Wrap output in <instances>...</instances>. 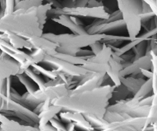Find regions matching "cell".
<instances>
[{
  "label": "cell",
  "instance_id": "cell-10",
  "mask_svg": "<svg viewBox=\"0 0 157 131\" xmlns=\"http://www.w3.org/2000/svg\"><path fill=\"white\" fill-rule=\"evenodd\" d=\"M43 63L50 64L58 71L63 72L69 76H71L74 80L79 81L87 74V71L82 67V65L74 64L70 62L58 58L53 55H47Z\"/></svg>",
  "mask_w": 157,
  "mask_h": 131
},
{
  "label": "cell",
  "instance_id": "cell-7",
  "mask_svg": "<svg viewBox=\"0 0 157 131\" xmlns=\"http://www.w3.org/2000/svg\"><path fill=\"white\" fill-rule=\"evenodd\" d=\"M126 28L120 10L114 12L106 19H96L86 28L89 34H106L107 32Z\"/></svg>",
  "mask_w": 157,
  "mask_h": 131
},
{
  "label": "cell",
  "instance_id": "cell-12",
  "mask_svg": "<svg viewBox=\"0 0 157 131\" xmlns=\"http://www.w3.org/2000/svg\"><path fill=\"white\" fill-rule=\"evenodd\" d=\"M123 68V59L122 56L116 54H112L109 62V67L106 71V75L110 78L115 87L121 86V71Z\"/></svg>",
  "mask_w": 157,
  "mask_h": 131
},
{
  "label": "cell",
  "instance_id": "cell-16",
  "mask_svg": "<svg viewBox=\"0 0 157 131\" xmlns=\"http://www.w3.org/2000/svg\"><path fill=\"white\" fill-rule=\"evenodd\" d=\"M0 129L2 130H15V131H23V130H36L39 129V127H36L33 125L20 124L18 121L13 119L9 118L8 116L0 113Z\"/></svg>",
  "mask_w": 157,
  "mask_h": 131
},
{
  "label": "cell",
  "instance_id": "cell-15",
  "mask_svg": "<svg viewBox=\"0 0 157 131\" xmlns=\"http://www.w3.org/2000/svg\"><path fill=\"white\" fill-rule=\"evenodd\" d=\"M62 111H63V109L61 107L55 104H52L49 100H45L43 102V109L39 114V125H38L39 129L49 123V121L54 117L58 115Z\"/></svg>",
  "mask_w": 157,
  "mask_h": 131
},
{
  "label": "cell",
  "instance_id": "cell-26",
  "mask_svg": "<svg viewBox=\"0 0 157 131\" xmlns=\"http://www.w3.org/2000/svg\"><path fill=\"white\" fill-rule=\"evenodd\" d=\"M72 1H73V3H74V2H75V0H72Z\"/></svg>",
  "mask_w": 157,
  "mask_h": 131
},
{
  "label": "cell",
  "instance_id": "cell-13",
  "mask_svg": "<svg viewBox=\"0 0 157 131\" xmlns=\"http://www.w3.org/2000/svg\"><path fill=\"white\" fill-rule=\"evenodd\" d=\"M106 74L87 72L86 75L78 81L74 88L77 90H91L103 85Z\"/></svg>",
  "mask_w": 157,
  "mask_h": 131
},
{
  "label": "cell",
  "instance_id": "cell-9",
  "mask_svg": "<svg viewBox=\"0 0 157 131\" xmlns=\"http://www.w3.org/2000/svg\"><path fill=\"white\" fill-rule=\"evenodd\" d=\"M112 54V48L103 43V47L100 52L95 55H90L82 65V67L85 68L87 72L106 74Z\"/></svg>",
  "mask_w": 157,
  "mask_h": 131
},
{
  "label": "cell",
  "instance_id": "cell-17",
  "mask_svg": "<svg viewBox=\"0 0 157 131\" xmlns=\"http://www.w3.org/2000/svg\"><path fill=\"white\" fill-rule=\"evenodd\" d=\"M29 42L31 44L32 48L33 49H40L46 52L48 55H52L56 52L59 45L56 42L43 35L39 37L33 38L32 39H29Z\"/></svg>",
  "mask_w": 157,
  "mask_h": 131
},
{
  "label": "cell",
  "instance_id": "cell-11",
  "mask_svg": "<svg viewBox=\"0 0 157 131\" xmlns=\"http://www.w3.org/2000/svg\"><path fill=\"white\" fill-rule=\"evenodd\" d=\"M20 74H23L20 64L0 50V79H7Z\"/></svg>",
  "mask_w": 157,
  "mask_h": 131
},
{
  "label": "cell",
  "instance_id": "cell-4",
  "mask_svg": "<svg viewBox=\"0 0 157 131\" xmlns=\"http://www.w3.org/2000/svg\"><path fill=\"white\" fill-rule=\"evenodd\" d=\"M119 10L126 24L129 37L132 39L140 35L142 28L140 14L143 8V0H116Z\"/></svg>",
  "mask_w": 157,
  "mask_h": 131
},
{
  "label": "cell",
  "instance_id": "cell-23",
  "mask_svg": "<svg viewBox=\"0 0 157 131\" xmlns=\"http://www.w3.org/2000/svg\"><path fill=\"white\" fill-rule=\"evenodd\" d=\"M24 74L26 75L32 81L36 82V85L38 86V87H39V89L43 88V86H44L45 84V81L42 79V78H40V77L38 75V74H36V72H35L34 71H33V69H30L29 67L28 69H26V70L25 71Z\"/></svg>",
  "mask_w": 157,
  "mask_h": 131
},
{
  "label": "cell",
  "instance_id": "cell-5",
  "mask_svg": "<svg viewBox=\"0 0 157 131\" xmlns=\"http://www.w3.org/2000/svg\"><path fill=\"white\" fill-rule=\"evenodd\" d=\"M52 42H56L59 47L69 49H83L90 46L96 42H99L105 37V34H60L55 35L52 33H43Z\"/></svg>",
  "mask_w": 157,
  "mask_h": 131
},
{
  "label": "cell",
  "instance_id": "cell-3",
  "mask_svg": "<svg viewBox=\"0 0 157 131\" xmlns=\"http://www.w3.org/2000/svg\"><path fill=\"white\" fill-rule=\"evenodd\" d=\"M11 80L6 81V91L1 113L10 117H15L28 124L39 125V114L24 104L20 100L21 95L11 86Z\"/></svg>",
  "mask_w": 157,
  "mask_h": 131
},
{
  "label": "cell",
  "instance_id": "cell-24",
  "mask_svg": "<svg viewBox=\"0 0 157 131\" xmlns=\"http://www.w3.org/2000/svg\"><path fill=\"white\" fill-rule=\"evenodd\" d=\"M6 91V79H0V113L3 107Z\"/></svg>",
  "mask_w": 157,
  "mask_h": 131
},
{
  "label": "cell",
  "instance_id": "cell-19",
  "mask_svg": "<svg viewBox=\"0 0 157 131\" xmlns=\"http://www.w3.org/2000/svg\"><path fill=\"white\" fill-rule=\"evenodd\" d=\"M4 34H5L6 38L16 49H21V50H23V49H26L29 51L33 50L31 44L27 39L23 38L16 35L11 34V33H4Z\"/></svg>",
  "mask_w": 157,
  "mask_h": 131
},
{
  "label": "cell",
  "instance_id": "cell-2",
  "mask_svg": "<svg viewBox=\"0 0 157 131\" xmlns=\"http://www.w3.org/2000/svg\"><path fill=\"white\" fill-rule=\"evenodd\" d=\"M52 8L49 2L29 8H15L12 13L0 16V33H11L27 40L43 35Z\"/></svg>",
  "mask_w": 157,
  "mask_h": 131
},
{
  "label": "cell",
  "instance_id": "cell-14",
  "mask_svg": "<svg viewBox=\"0 0 157 131\" xmlns=\"http://www.w3.org/2000/svg\"><path fill=\"white\" fill-rule=\"evenodd\" d=\"M52 20L59 25L69 28L73 34L86 35L88 34L86 28L82 26V22H79L75 16H69L66 15H58L52 18Z\"/></svg>",
  "mask_w": 157,
  "mask_h": 131
},
{
  "label": "cell",
  "instance_id": "cell-6",
  "mask_svg": "<svg viewBox=\"0 0 157 131\" xmlns=\"http://www.w3.org/2000/svg\"><path fill=\"white\" fill-rule=\"evenodd\" d=\"M49 14L52 16L66 15L69 16H82V17L95 18V19H106L109 16L103 5L99 6H71L62 8H52Z\"/></svg>",
  "mask_w": 157,
  "mask_h": 131
},
{
  "label": "cell",
  "instance_id": "cell-21",
  "mask_svg": "<svg viewBox=\"0 0 157 131\" xmlns=\"http://www.w3.org/2000/svg\"><path fill=\"white\" fill-rule=\"evenodd\" d=\"M152 93L153 94V91H152V79L151 78H148L147 80L145 81V82L142 84L140 87V90L137 91L136 94L134 95V97L138 99H143L144 97H148L149 94Z\"/></svg>",
  "mask_w": 157,
  "mask_h": 131
},
{
  "label": "cell",
  "instance_id": "cell-1",
  "mask_svg": "<svg viewBox=\"0 0 157 131\" xmlns=\"http://www.w3.org/2000/svg\"><path fill=\"white\" fill-rule=\"evenodd\" d=\"M114 85L105 84L91 90H77L70 88L65 95L52 102L63 111L83 114L85 117L103 118L109 100L115 91Z\"/></svg>",
  "mask_w": 157,
  "mask_h": 131
},
{
  "label": "cell",
  "instance_id": "cell-8",
  "mask_svg": "<svg viewBox=\"0 0 157 131\" xmlns=\"http://www.w3.org/2000/svg\"><path fill=\"white\" fill-rule=\"evenodd\" d=\"M107 110L131 117H147L150 110V105L143 104L140 99L133 97L128 100H117L114 104L107 107Z\"/></svg>",
  "mask_w": 157,
  "mask_h": 131
},
{
  "label": "cell",
  "instance_id": "cell-22",
  "mask_svg": "<svg viewBox=\"0 0 157 131\" xmlns=\"http://www.w3.org/2000/svg\"><path fill=\"white\" fill-rule=\"evenodd\" d=\"M17 78L19 79V81L22 83L24 85V87L26 88V91L29 93H31V94H33V93L36 91V87H35L34 84L32 82V80L27 76L25 74H20V75H18Z\"/></svg>",
  "mask_w": 157,
  "mask_h": 131
},
{
  "label": "cell",
  "instance_id": "cell-20",
  "mask_svg": "<svg viewBox=\"0 0 157 131\" xmlns=\"http://www.w3.org/2000/svg\"><path fill=\"white\" fill-rule=\"evenodd\" d=\"M131 38L129 36H120V35H107L105 34V37L101 40V42L103 43L106 44L109 46H115L118 45L119 44L123 43V42H126V41H130Z\"/></svg>",
  "mask_w": 157,
  "mask_h": 131
},
{
  "label": "cell",
  "instance_id": "cell-18",
  "mask_svg": "<svg viewBox=\"0 0 157 131\" xmlns=\"http://www.w3.org/2000/svg\"><path fill=\"white\" fill-rule=\"evenodd\" d=\"M120 81H121L122 85L124 86L128 91L135 95L146 80L143 79V78H135V77L130 75V76L121 77Z\"/></svg>",
  "mask_w": 157,
  "mask_h": 131
},
{
  "label": "cell",
  "instance_id": "cell-25",
  "mask_svg": "<svg viewBox=\"0 0 157 131\" xmlns=\"http://www.w3.org/2000/svg\"><path fill=\"white\" fill-rule=\"evenodd\" d=\"M49 123L56 129V130H66V126L63 125L61 120L57 117V115L54 117L52 120L49 121Z\"/></svg>",
  "mask_w": 157,
  "mask_h": 131
}]
</instances>
